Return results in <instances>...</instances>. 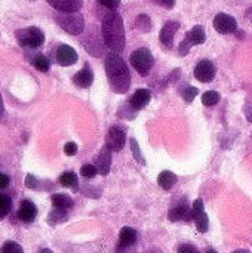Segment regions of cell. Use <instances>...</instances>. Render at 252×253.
I'll use <instances>...</instances> for the list:
<instances>
[{"instance_id":"1","label":"cell","mask_w":252,"mask_h":253,"mask_svg":"<svg viewBox=\"0 0 252 253\" xmlns=\"http://www.w3.org/2000/svg\"><path fill=\"white\" fill-rule=\"evenodd\" d=\"M105 74L110 87L116 93H126L131 86V74L126 62L117 52L108 53L105 59Z\"/></svg>"},{"instance_id":"2","label":"cell","mask_w":252,"mask_h":253,"mask_svg":"<svg viewBox=\"0 0 252 253\" xmlns=\"http://www.w3.org/2000/svg\"><path fill=\"white\" fill-rule=\"evenodd\" d=\"M102 40L104 43L113 50V52H122L125 49L126 43V36H125V25H123V18L116 12L111 10L107 13L102 19Z\"/></svg>"},{"instance_id":"3","label":"cell","mask_w":252,"mask_h":253,"mask_svg":"<svg viewBox=\"0 0 252 253\" xmlns=\"http://www.w3.org/2000/svg\"><path fill=\"white\" fill-rule=\"evenodd\" d=\"M55 22L71 36H79L85 30V18L79 12H59L55 15Z\"/></svg>"},{"instance_id":"4","label":"cell","mask_w":252,"mask_h":253,"mask_svg":"<svg viewBox=\"0 0 252 253\" xmlns=\"http://www.w3.org/2000/svg\"><path fill=\"white\" fill-rule=\"evenodd\" d=\"M15 37L22 47H28V49H37L45 43V34L37 27L21 28L15 33Z\"/></svg>"},{"instance_id":"5","label":"cell","mask_w":252,"mask_h":253,"mask_svg":"<svg viewBox=\"0 0 252 253\" xmlns=\"http://www.w3.org/2000/svg\"><path fill=\"white\" fill-rule=\"evenodd\" d=\"M129 61H131L132 67L141 76H147L153 67V62H154L153 55L147 47H138L137 50H134L129 56Z\"/></svg>"},{"instance_id":"6","label":"cell","mask_w":252,"mask_h":253,"mask_svg":"<svg viewBox=\"0 0 252 253\" xmlns=\"http://www.w3.org/2000/svg\"><path fill=\"white\" fill-rule=\"evenodd\" d=\"M206 40V33H205V28L202 25H195L192 30H189L183 39V42L180 43L178 46V53L181 56H186L189 53V50L192 49V46H198V44H202L205 43Z\"/></svg>"},{"instance_id":"7","label":"cell","mask_w":252,"mask_h":253,"mask_svg":"<svg viewBox=\"0 0 252 253\" xmlns=\"http://www.w3.org/2000/svg\"><path fill=\"white\" fill-rule=\"evenodd\" d=\"M126 136L123 129H120L119 126H113L108 129L107 136H105V147H108L111 151H120L125 145Z\"/></svg>"},{"instance_id":"8","label":"cell","mask_w":252,"mask_h":253,"mask_svg":"<svg viewBox=\"0 0 252 253\" xmlns=\"http://www.w3.org/2000/svg\"><path fill=\"white\" fill-rule=\"evenodd\" d=\"M214 27L220 34H230L238 30V22L232 15L227 13H218L214 18Z\"/></svg>"},{"instance_id":"9","label":"cell","mask_w":252,"mask_h":253,"mask_svg":"<svg viewBox=\"0 0 252 253\" xmlns=\"http://www.w3.org/2000/svg\"><path fill=\"white\" fill-rule=\"evenodd\" d=\"M215 73H217L215 65H214V62H211L209 59H202V61L196 65V68H195V77H196L199 82H202V83H209V82H212L214 77H215Z\"/></svg>"},{"instance_id":"10","label":"cell","mask_w":252,"mask_h":253,"mask_svg":"<svg viewBox=\"0 0 252 253\" xmlns=\"http://www.w3.org/2000/svg\"><path fill=\"white\" fill-rule=\"evenodd\" d=\"M56 62L62 67H70L77 62V52L68 44H59L56 49Z\"/></svg>"},{"instance_id":"11","label":"cell","mask_w":252,"mask_h":253,"mask_svg":"<svg viewBox=\"0 0 252 253\" xmlns=\"http://www.w3.org/2000/svg\"><path fill=\"white\" fill-rule=\"evenodd\" d=\"M178 28H180V22H177V21H168L162 27L159 39H160V42H162V44L165 47L171 49L174 46V36L178 31Z\"/></svg>"},{"instance_id":"12","label":"cell","mask_w":252,"mask_h":253,"mask_svg":"<svg viewBox=\"0 0 252 253\" xmlns=\"http://www.w3.org/2000/svg\"><path fill=\"white\" fill-rule=\"evenodd\" d=\"M110 166H111V150L108 147H104L100 151V154L95 157V168L100 175L105 176L110 172Z\"/></svg>"},{"instance_id":"13","label":"cell","mask_w":252,"mask_h":253,"mask_svg":"<svg viewBox=\"0 0 252 253\" xmlns=\"http://www.w3.org/2000/svg\"><path fill=\"white\" fill-rule=\"evenodd\" d=\"M58 12H79L83 6V0H46Z\"/></svg>"},{"instance_id":"14","label":"cell","mask_w":252,"mask_h":253,"mask_svg":"<svg viewBox=\"0 0 252 253\" xmlns=\"http://www.w3.org/2000/svg\"><path fill=\"white\" fill-rule=\"evenodd\" d=\"M150 99H151V93H150V90L149 89H138V90H135V93L129 98V107L132 108V110H141V108H144L149 102H150Z\"/></svg>"},{"instance_id":"15","label":"cell","mask_w":252,"mask_h":253,"mask_svg":"<svg viewBox=\"0 0 252 253\" xmlns=\"http://www.w3.org/2000/svg\"><path fill=\"white\" fill-rule=\"evenodd\" d=\"M37 216V208L33 202L30 200H24L19 206V211H18V218L25 222V224H30L36 219Z\"/></svg>"},{"instance_id":"16","label":"cell","mask_w":252,"mask_h":253,"mask_svg":"<svg viewBox=\"0 0 252 253\" xmlns=\"http://www.w3.org/2000/svg\"><path fill=\"white\" fill-rule=\"evenodd\" d=\"M94 82V73L92 70L89 68V65H85L80 71H77L73 77V83L77 86V87H82V89H86L92 84Z\"/></svg>"},{"instance_id":"17","label":"cell","mask_w":252,"mask_h":253,"mask_svg":"<svg viewBox=\"0 0 252 253\" xmlns=\"http://www.w3.org/2000/svg\"><path fill=\"white\" fill-rule=\"evenodd\" d=\"M138 239V233L131 228V227H123L120 234H119V249H126L131 248L132 245H135Z\"/></svg>"},{"instance_id":"18","label":"cell","mask_w":252,"mask_h":253,"mask_svg":"<svg viewBox=\"0 0 252 253\" xmlns=\"http://www.w3.org/2000/svg\"><path fill=\"white\" fill-rule=\"evenodd\" d=\"M169 219L172 222H178V221H192V209H189L187 206H178L175 209H172L169 212Z\"/></svg>"},{"instance_id":"19","label":"cell","mask_w":252,"mask_h":253,"mask_svg":"<svg viewBox=\"0 0 252 253\" xmlns=\"http://www.w3.org/2000/svg\"><path fill=\"white\" fill-rule=\"evenodd\" d=\"M175 182H177V175L172 173V172H169V170H163V172H160L159 176H157V184H159V187L163 188V190H166V191L171 190V188L175 185Z\"/></svg>"},{"instance_id":"20","label":"cell","mask_w":252,"mask_h":253,"mask_svg":"<svg viewBox=\"0 0 252 253\" xmlns=\"http://www.w3.org/2000/svg\"><path fill=\"white\" fill-rule=\"evenodd\" d=\"M59 184H61L62 187L73 188L74 191H77V188H79L77 175H76L74 172H64V173L59 176Z\"/></svg>"},{"instance_id":"21","label":"cell","mask_w":252,"mask_h":253,"mask_svg":"<svg viewBox=\"0 0 252 253\" xmlns=\"http://www.w3.org/2000/svg\"><path fill=\"white\" fill-rule=\"evenodd\" d=\"M50 202L53 205V208H59V209H70L73 206V200L70 196L67 194H53L50 197Z\"/></svg>"},{"instance_id":"22","label":"cell","mask_w":252,"mask_h":253,"mask_svg":"<svg viewBox=\"0 0 252 253\" xmlns=\"http://www.w3.org/2000/svg\"><path fill=\"white\" fill-rule=\"evenodd\" d=\"M67 212L65 209H59V208H53L49 215H48V222L50 225H56V224H61V222H65L67 221Z\"/></svg>"},{"instance_id":"23","label":"cell","mask_w":252,"mask_h":253,"mask_svg":"<svg viewBox=\"0 0 252 253\" xmlns=\"http://www.w3.org/2000/svg\"><path fill=\"white\" fill-rule=\"evenodd\" d=\"M12 209V200L9 196L0 193V221H3Z\"/></svg>"},{"instance_id":"24","label":"cell","mask_w":252,"mask_h":253,"mask_svg":"<svg viewBox=\"0 0 252 253\" xmlns=\"http://www.w3.org/2000/svg\"><path fill=\"white\" fill-rule=\"evenodd\" d=\"M33 65H34L36 70H39L42 73H46L50 68V62H49V59L45 55H36L33 58Z\"/></svg>"},{"instance_id":"25","label":"cell","mask_w":252,"mask_h":253,"mask_svg":"<svg viewBox=\"0 0 252 253\" xmlns=\"http://www.w3.org/2000/svg\"><path fill=\"white\" fill-rule=\"evenodd\" d=\"M180 93H181V96L184 98L186 102H193V99L199 93V89L198 87H193L190 84H184L183 87H180Z\"/></svg>"},{"instance_id":"26","label":"cell","mask_w":252,"mask_h":253,"mask_svg":"<svg viewBox=\"0 0 252 253\" xmlns=\"http://www.w3.org/2000/svg\"><path fill=\"white\" fill-rule=\"evenodd\" d=\"M220 102V93L215 90H208L202 95V104L205 107H214Z\"/></svg>"},{"instance_id":"27","label":"cell","mask_w":252,"mask_h":253,"mask_svg":"<svg viewBox=\"0 0 252 253\" xmlns=\"http://www.w3.org/2000/svg\"><path fill=\"white\" fill-rule=\"evenodd\" d=\"M135 27L143 33H149L151 30V21L146 13H141V15H138V18L135 21Z\"/></svg>"},{"instance_id":"28","label":"cell","mask_w":252,"mask_h":253,"mask_svg":"<svg viewBox=\"0 0 252 253\" xmlns=\"http://www.w3.org/2000/svg\"><path fill=\"white\" fill-rule=\"evenodd\" d=\"M195 224H196V228L199 233H206L208 228H209V219H208V215L205 212H202L201 215H198L196 218H193Z\"/></svg>"},{"instance_id":"29","label":"cell","mask_w":252,"mask_h":253,"mask_svg":"<svg viewBox=\"0 0 252 253\" xmlns=\"http://www.w3.org/2000/svg\"><path fill=\"white\" fill-rule=\"evenodd\" d=\"M131 151H132V156H134V159L140 163V165H143V166H146V160H144V157H143V154H141V150H140V145H138V142H137V139H131Z\"/></svg>"},{"instance_id":"30","label":"cell","mask_w":252,"mask_h":253,"mask_svg":"<svg viewBox=\"0 0 252 253\" xmlns=\"http://www.w3.org/2000/svg\"><path fill=\"white\" fill-rule=\"evenodd\" d=\"M0 253H24V251H22V248L16 242H10L9 240V242L3 243Z\"/></svg>"},{"instance_id":"31","label":"cell","mask_w":252,"mask_h":253,"mask_svg":"<svg viewBox=\"0 0 252 253\" xmlns=\"http://www.w3.org/2000/svg\"><path fill=\"white\" fill-rule=\"evenodd\" d=\"M97 173H98V170H97L95 165H83L80 169V175L86 179H92Z\"/></svg>"},{"instance_id":"32","label":"cell","mask_w":252,"mask_h":253,"mask_svg":"<svg viewBox=\"0 0 252 253\" xmlns=\"http://www.w3.org/2000/svg\"><path fill=\"white\" fill-rule=\"evenodd\" d=\"M202 212H205V209H203V202H202L201 199H198V200L193 203V206H192V219L196 218L198 215H201Z\"/></svg>"},{"instance_id":"33","label":"cell","mask_w":252,"mask_h":253,"mask_svg":"<svg viewBox=\"0 0 252 253\" xmlns=\"http://www.w3.org/2000/svg\"><path fill=\"white\" fill-rule=\"evenodd\" d=\"M25 187L30 188V190H37L39 188V181L34 175H27L25 176Z\"/></svg>"},{"instance_id":"34","label":"cell","mask_w":252,"mask_h":253,"mask_svg":"<svg viewBox=\"0 0 252 253\" xmlns=\"http://www.w3.org/2000/svg\"><path fill=\"white\" fill-rule=\"evenodd\" d=\"M101 6L110 9V10H116L120 4V0H97Z\"/></svg>"},{"instance_id":"35","label":"cell","mask_w":252,"mask_h":253,"mask_svg":"<svg viewBox=\"0 0 252 253\" xmlns=\"http://www.w3.org/2000/svg\"><path fill=\"white\" fill-rule=\"evenodd\" d=\"M64 153H65L67 156H74V154L77 153V145H76L74 142H67V144L64 145Z\"/></svg>"},{"instance_id":"36","label":"cell","mask_w":252,"mask_h":253,"mask_svg":"<svg viewBox=\"0 0 252 253\" xmlns=\"http://www.w3.org/2000/svg\"><path fill=\"white\" fill-rule=\"evenodd\" d=\"M178 253H199V251L193 246V245H181Z\"/></svg>"},{"instance_id":"37","label":"cell","mask_w":252,"mask_h":253,"mask_svg":"<svg viewBox=\"0 0 252 253\" xmlns=\"http://www.w3.org/2000/svg\"><path fill=\"white\" fill-rule=\"evenodd\" d=\"M9 182H10V179H9V176L0 172V190H3V188H6V187L9 185Z\"/></svg>"},{"instance_id":"38","label":"cell","mask_w":252,"mask_h":253,"mask_svg":"<svg viewBox=\"0 0 252 253\" xmlns=\"http://www.w3.org/2000/svg\"><path fill=\"white\" fill-rule=\"evenodd\" d=\"M160 6H163V7H166V9H172L174 6H175V1L177 0H156Z\"/></svg>"},{"instance_id":"39","label":"cell","mask_w":252,"mask_h":253,"mask_svg":"<svg viewBox=\"0 0 252 253\" xmlns=\"http://www.w3.org/2000/svg\"><path fill=\"white\" fill-rule=\"evenodd\" d=\"M4 113V105H3V99H1V93H0V116Z\"/></svg>"},{"instance_id":"40","label":"cell","mask_w":252,"mask_h":253,"mask_svg":"<svg viewBox=\"0 0 252 253\" xmlns=\"http://www.w3.org/2000/svg\"><path fill=\"white\" fill-rule=\"evenodd\" d=\"M40 253H52V251H50V249H42Z\"/></svg>"},{"instance_id":"41","label":"cell","mask_w":252,"mask_h":253,"mask_svg":"<svg viewBox=\"0 0 252 253\" xmlns=\"http://www.w3.org/2000/svg\"><path fill=\"white\" fill-rule=\"evenodd\" d=\"M233 253H251V252H248V251H235Z\"/></svg>"},{"instance_id":"42","label":"cell","mask_w":252,"mask_h":253,"mask_svg":"<svg viewBox=\"0 0 252 253\" xmlns=\"http://www.w3.org/2000/svg\"><path fill=\"white\" fill-rule=\"evenodd\" d=\"M206 253H217V252H215L214 249H209V251H208V252H206Z\"/></svg>"}]
</instances>
